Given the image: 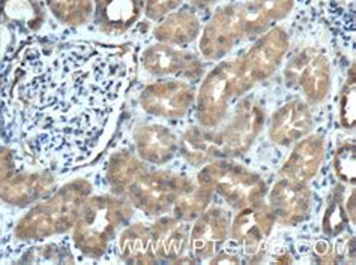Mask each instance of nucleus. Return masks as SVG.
Here are the masks:
<instances>
[{
    "label": "nucleus",
    "mask_w": 356,
    "mask_h": 265,
    "mask_svg": "<svg viewBox=\"0 0 356 265\" xmlns=\"http://www.w3.org/2000/svg\"><path fill=\"white\" fill-rule=\"evenodd\" d=\"M133 78L128 46L84 41L27 46L9 81L6 132L53 173L86 165L113 134Z\"/></svg>",
    "instance_id": "obj_1"
},
{
    "label": "nucleus",
    "mask_w": 356,
    "mask_h": 265,
    "mask_svg": "<svg viewBox=\"0 0 356 265\" xmlns=\"http://www.w3.org/2000/svg\"><path fill=\"white\" fill-rule=\"evenodd\" d=\"M265 120L264 107L256 99L243 96L217 128L195 125L186 129L179 138L177 155L195 168L217 159L239 157L256 143Z\"/></svg>",
    "instance_id": "obj_2"
},
{
    "label": "nucleus",
    "mask_w": 356,
    "mask_h": 265,
    "mask_svg": "<svg viewBox=\"0 0 356 265\" xmlns=\"http://www.w3.org/2000/svg\"><path fill=\"white\" fill-rule=\"evenodd\" d=\"M93 194L88 178L77 177L56 187L44 200L29 207L14 225L13 237L17 243H40L72 230L83 203Z\"/></svg>",
    "instance_id": "obj_3"
},
{
    "label": "nucleus",
    "mask_w": 356,
    "mask_h": 265,
    "mask_svg": "<svg viewBox=\"0 0 356 265\" xmlns=\"http://www.w3.org/2000/svg\"><path fill=\"white\" fill-rule=\"evenodd\" d=\"M134 212L125 196L111 192L89 195L71 230L72 248L83 258H104L120 231L133 221Z\"/></svg>",
    "instance_id": "obj_4"
},
{
    "label": "nucleus",
    "mask_w": 356,
    "mask_h": 265,
    "mask_svg": "<svg viewBox=\"0 0 356 265\" xmlns=\"http://www.w3.org/2000/svg\"><path fill=\"white\" fill-rule=\"evenodd\" d=\"M251 92L243 81L239 68V58L220 60L203 75L200 87L195 90L194 116L202 128H217L232 111V103Z\"/></svg>",
    "instance_id": "obj_5"
},
{
    "label": "nucleus",
    "mask_w": 356,
    "mask_h": 265,
    "mask_svg": "<svg viewBox=\"0 0 356 265\" xmlns=\"http://www.w3.org/2000/svg\"><path fill=\"white\" fill-rule=\"evenodd\" d=\"M195 183L221 196L236 212L265 201L268 194L264 177L235 159H217L203 165Z\"/></svg>",
    "instance_id": "obj_6"
},
{
    "label": "nucleus",
    "mask_w": 356,
    "mask_h": 265,
    "mask_svg": "<svg viewBox=\"0 0 356 265\" xmlns=\"http://www.w3.org/2000/svg\"><path fill=\"white\" fill-rule=\"evenodd\" d=\"M195 182L170 169H146L127 189L125 198L149 219L168 214L179 198L190 192Z\"/></svg>",
    "instance_id": "obj_7"
},
{
    "label": "nucleus",
    "mask_w": 356,
    "mask_h": 265,
    "mask_svg": "<svg viewBox=\"0 0 356 265\" xmlns=\"http://www.w3.org/2000/svg\"><path fill=\"white\" fill-rule=\"evenodd\" d=\"M284 84L302 94L312 107L322 105L332 90V65L321 46H305L295 53L283 71Z\"/></svg>",
    "instance_id": "obj_8"
},
{
    "label": "nucleus",
    "mask_w": 356,
    "mask_h": 265,
    "mask_svg": "<svg viewBox=\"0 0 356 265\" xmlns=\"http://www.w3.org/2000/svg\"><path fill=\"white\" fill-rule=\"evenodd\" d=\"M277 225V217L266 201L241 208L232 217L230 240L236 243L245 262L265 259L266 241Z\"/></svg>",
    "instance_id": "obj_9"
},
{
    "label": "nucleus",
    "mask_w": 356,
    "mask_h": 265,
    "mask_svg": "<svg viewBox=\"0 0 356 265\" xmlns=\"http://www.w3.org/2000/svg\"><path fill=\"white\" fill-rule=\"evenodd\" d=\"M290 49V37L284 27L274 26L256 37L250 49L239 58L243 81L252 87L269 80L281 68Z\"/></svg>",
    "instance_id": "obj_10"
},
{
    "label": "nucleus",
    "mask_w": 356,
    "mask_h": 265,
    "mask_svg": "<svg viewBox=\"0 0 356 265\" xmlns=\"http://www.w3.org/2000/svg\"><path fill=\"white\" fill-rule=\"evenodd\" d=\"M199 53L203 60L220 62L229 55L236 45L245 41L241 2L222 3L217 8L199 36Z\"/></svg>",
    "instance_id": "obj_11"
},
{
    "label": "nucleus",
    "mask_w": 356,
    "mask_h": 265,
    "mask_svg": "<svg viewBox=\"0 0 356 265\" xmlns=\"http://www.w3.org/2000/svg\"><path fill=\"white\" fill-rule=\"evenodd\" d=\"M195 89L190 81L159 78L149 83L138 96V103L149 116L161 120H181L194 108Z\"/></svg>",
    "instance_id": "obj_12"
},
{
    "label": "nucleus",
    "mask_w": 356,
    "mask_h": 265,
    "mask_svg": "<svg viewBox=\"0 0 356 265\" xmlns=\"http://www.w3.org/2000/svg\"><path fill=\"white\" fill-rule=\"evenodd\" d=\"M142 69L156 78H177L184 81H199L204 75V63L197 53L156 42L140 53Z\"/></svg>",
    "instance_id": "obj_13"
},
{
    "label": "nucleus",
    "mask_w": 356,
    "mask_h": 265,
    "mask_svg": "<svg viewBox=\"0 0 356 265\" xmlns=\"http://www.w3.org/2000/svg\"><path fill=\"white\" fill-rule=\"evenodd\" d=\"M232 217L226 208L209 205L191 222L188 252L195 262H209L227 244Z\"/></svg>",
    "instance_id": "obj_14"
},
{
    "label": "nucleus",
    "mask_w": 356,
    "mask_h": 265,
    "mask_svg": "<svg viewBox=\"0 0 356 265\" xmlns=\"http://www.w3.org/2000/svg\"><path fill=\"white\" fill-rule=\"evenodd\" d=\"M266 198L281 226L293 228L310 219L314 195L308 183L281 177L268 191Z\"/></svg>",
    "instance_id": "obj_15"
},
{
    "label": "nucleus",
    "mask_w": 356,
    "mask_h": 265,
    "mask_svg": "<svg viewBox=\"0 0 356 265\" xmlns=\"http://www.w3.org/2000/svg\"><path fill=\"white\" fill-rule=\"evenodd\" d=\"M314 129L312 105L302 98H295L275 110L268 121V138L273 144L290 147Z\"/></svg>",
    "instance_id": "obj_16"
},
{
    "label": "nucleus",
    "mask_w": 356,
    "mask_h": 265,
    "mask_svg": "<svg viewBox=\"0 0 356 265\" xmlns=\"http://www.w3.org/2000/svg\"><path fill=\"white\" fill-rule=\"evenodd\" d=\"M134 151L147 165L161 166L170 162L179 150V137L161 123H138L133 130Z\"/></svg>",
    "instance_id": "obj_17"
},
{
    "label": "nucleus",
    "mask_w": 356,
    "mask_h": 265,
    "mask_svg": "<svg viewBox=\"0 0 356 265\" xmlns=\"http://www.w3.org/2000/svg\"><path fill=\"white\" fill-rule=\"evenodd\" d=\"M326 135L323 132H312L293 144L284 164L280 168V176L295 182L310 183L321 171L326 156Z\"/></svg>",
    "instance_id": "obj_18"
},
{
    "label": "nucleus",
    "mask_w": 356,
    "mask_h": 265,
    "mask_svg": "<svg viewBox=\"0 0 356 265\" xmlns=\"http://www.w3.org/2000/svg\"><path fill=\"white\" fill-rule=\"evenodd\" d=\"M56 189V176L47 168L35 171H18L0 191V200L5 204L29 208L44 200Z\"/></svg>",
    "instance_id": "obj_19"
},
{
    "label": "nucleus",
    "mask_w": 356,
    "mask_h": 265,
    "mask_svg": "<svg viewBox=\"0 0 356 265\" xmlns=\"http://www.w3.org/2000/svg\"><path fill=\"white\" fill-rule=\"evenodd\" d=\"M191 223L176 219L173 214H164L151 223L152 248L158 262L175 264L184 255L190 253Z\"/></svg>",
    "instance_id": "obj_20"
},
{
    "label": "nucleus",
    "mask_w": 356,
    "mask_h": 265,
    "mask_svg": "<svg viewBox=\"0 0 356 265\" xmlns=\"http://www.w3.org/2000/svg\"><path fill=\"white\" fill-rule=\"evenodd\" d=\"M145 14V0H97L92 22L108 36L129 32Z\"/></svg>",
    "instance_id": "obj_21"
},
{
    "label": "nucleus",
    "mask_w": 356,
    "mask_h": 265,
    "mask_svg": "<svg viewBox=\"0 0 356 265\" xmlns=\"http://www.w3.org/2000/svg\"><path fill=\"white\" fill-rule=\"evenodd\" d=\"M296 0H242L241 14L245 41L268 32L292 14Z\"/></svg>",
    "instance_id": "obj_22"
},
{
    "label": "nucleus",
    "mask_w": 356,
    "mask_h": 265,
    "mask_svg": "<svg viewBox=\"0 0 356 265\" xmlns=\"http://www.w3.org/2000/svg\"><path fill=\"white\" fill-rule=\"evenodd\" d=\"M202 22L199 15L188 8H179L165 15L154 27V37L156 42L186 46L199 40L202 33Z\"/></svg>",
    "instance_id": "obj_23"
},
{
    "label": "nucleus",
    "mask_w": 356,
    "mask_h": 265,
    "mask_svg": "<svg viewBox=\"0 0 356 265\" xmlns=\"http://www.w3.org/2000/svg\"><path fill=\"white\" fill-rule=\"evenodd\" d=\"M118 258L124 264H158L152 248L151 225L128 223L116 240Z\"/></svg>",
    "instance_id": "obj_24"
},
{
    "label": "nucleus",
    "mask_w": 356,
    "mask_h": 265,
    "mask_svg": "<svg viewBox=\"0 0 356 265\" xmlns=\"http://www.w3.org/2000/svg\"><path fill=\"white\" fill-rule=\"evenodd\" d=\"M147 169V164L131 148H118L106 162L104 177L111 194L124 196L131 183Z\"/></svg>",
    "instance_id": "obj_25"
},
{
    "label": "nucleus",
    "mask_w": 356,
    "mask_h": 265,
    "mask_svg": "<svg viewBox=\"0 0 356 265\" xmlns=\"http://www.w3.org/2000/svg\"><path fill=\"white\" fill-rule=\"evenodd\" d=\"M18 264H74L76 257L72 253V243L68 239L60 241L32 244L14 259Z\"/></svg>",
    "instance_id": "obj_26"
},
{
    "label": "nucleus",
    "mask_w": 356,
    "mask_h": 265,
    "mask_svg": "<svg viewBox=\"0 0 356 265\" xmlns=\"http://www.w3.org/2000/svg\"><path fill=\"white\" fill-rule=\"evenodd\" d=\"M344 192L346 186L339 183L326 198V205L322 217V234L325 237H330V239H335V237L344 234L349 228L352 230L349 214L344 207Z\"/></svg>",
    "instance_id": "obj_27"
},
{
    "label": "nucleus",
    "mask_w": 356,
    "mask_h": 265,
    "mask_svg": "<svg viewBox=\"0 0 356 265\" xmlns=\"http://www.w3.org/2000/svg\"><path fill=\"white\" fill-rule=\"evenodd\" d=\"M50 14L67 27H81L92 22L93 0H45Z\"/></svg>",
    "instance_id": "obj_28"
},
{
    "label": "nucleus",
    "mask_w": 356,
    "mask_h": 265,
    "mask_svg": "<svg viewBox=\"0 0 356 265\" xmlns=\"http://www.w3.org/2000/svg\"><path fill=\"white\" fill-rule=\"evenodd\" d=\"M2 14L9 23L26 31H38L42 23V11L35 0H5Z\"/></svg>",
    "instance_id": "obj_29"
},
{
    "label": "nucleus",
    "mask_w": 356,
    "mask_h": 265,
    "mask_svg": "<svg viewBox=\"0 0 356 265\" xmlns=\"http://www.w3.org/2000/svg\"><path fill=\"white\" fill-rule=\"evenodd\" d=\"M212 198L213 194L211 191L195 183V186L190 192L184 194L179 200L176 201L170 214H173L176 219H179L182 222L191 223L211 205Z\"/></svg>",
    "instance_id": "obj_30"
},
{
    "label": "nucleus",
    "mask_w": 356,
    "mask_h": 265,
    "mask_svg": "<svg viewBox=\"0 0 356 265\" xmlns=\"http://www.w3.org/2000/svg\"><path fill=\"white\" fill-rule=\"evenodd\" d=\"M356 68L352 62L350 69L337 99V114H339V125L346 132L355 130L356 123Z\"/></svg>",
    "instance_id": "obj_31"
},
{
    "label": "nucleus",
    "mask_w": 356,
    "mask_h": 265,
    "mask_svg": "<svg viewBox=\"0 0 356 265\" xmlns=\"http://www.w3.org/2000/svg\"><path fill=\"white\" fill-rule=\"evenodd\" d=\"M332 168L335 177L344 186H355L356 180V146L355 139H346L337 147Z\"/></svg>",
    "instance_id": "obj_32"
},
{
    "label": "nucleus",
    "mask_w": 356,
    "mask_h": 265,
    "mask_svg": "<svg viewBox=\"0 0 356 265\" xmlns=\"http://www.w3.org/2000/svg\"><path fill=\"white\" fill-rule=\"evenodd\" d=\"M184 2L185 0H145V15L147 20L158 23L165 15L179 9Z\"/></svg>",
    "instance_id": "obj_33"
},
{
    "label": "nucleus",
    "mask_w": 356,
    "mask_h": 265,
    "mask_svg": "<svg viewBox=\"0 0 356 265\" xmlns=\"http://www.w3.org/2000/svg\"><path fill=\"white\" fill-rule=\"evenodd\" d=\"M18 173L17 151L5 144H0V191Z\"/></svg>",
    "instance_id": "obj_34"
},
{
    "label": "nucleus",
    "mask_w": 356,
    "mask_h": 265,
    "mask_svg": "<svg viewBox=\"0 0 356 265\" xmlns=\"http://www.w3.org/2000/svg\"><path fill=\"white\" fill-rule=\"evenodd\" d=\"M334 261L335 264H355V237L353 234H341L335 237Z\"/></svg>",
    "instance_id": "obj_35"
},
{
    "label": "nucleus",
    "mask_w": 356,
    "mask_h": 265,
    "mask_svg": "<svg viewBox=\"0 0 356 265\" xmlns=\"http://www.w3.org/2000/svg\"><path fill=\"white\" fill-rule=\"evenodd\" d=\"M330 237H318L312 246V261L318 264H335L334 261V244Z\"/></svg>",
    "instance_id": "obj_36"
},
{
    "label": "nucleus",
    "mask_w": 356,
    "mask_h": 265,
    "mask_svg": "<svg viewBox=\"0 0 356 265\" xmlns=\"http://www.w3.org/2000/svg\"><path fill=\"white\" fill-rule=\"evenodd\" d=\"M235 246L236 248H226V246H224V248L209 261V264H241V262H243L239 246L236 243H235Z\"/></svg>",
    "instance_id": "obj_37"
},
{
    "label": "nucleus",
    "mask_w": 356,
    "mask_h": 265,
    "mask_svg": "<svg viewBox=\"0 0 356 265\" xmlns=\"http://www.w3.org/2000/svg\"><path fill=\"white\" fill-rule=\"evenodd\" d=\"M344 207H346V212H348V214H349L352 230H355V216H356V191H355V186H352L350 194L346 195Z\"/></svg>",
    "instance_id": "obj_38"
},
{
    "label": "nucleus",
    "mask_w": 356,
    "mask_h": 265,
    "mask_svg": "<svg viewBox=\"0 0 356 265\" xmlns=\"http://www.w3.org/2000/svg\"><path fill=\"white\" fill-rule=\"evenodd\" d=\"M8 29L3 26H0V62L3 59V54L8 51V45L11 42V37H9Z\"/></svg>",
    "instance_id": "obj_39"
},
{
    "label": "nucleus",
    "mask_w": 356,
    "mask_h": 265,
    "mask_svg": "<svg viewBox=\"0 0 356 265\" xmlns=\"http://www.w3.org/2000/svg\"><path fill=\"white\" fill-rule=\"evenodd\" d=\"M190 2L197 6V8H211V6H217L220 3H224V2H229V0H190ZM230 2H235V0H230Z\"/></svg>",
    "instance_id": "obj_40"
},
{
    "label": "nucleus",
    "mask_w": 356,
    "mask_h": 265,
    "mask_svg": "<svg viewBox=\"0 0 356 265\" xmlns=\"http://www.w3.org/2000/svg\"><path fill=\"white\" fill-rule=\"evenodd\" d=\"M0 235H2V231H0Z\"/></svg>",
    "instance_id": "obj_41"
}]
</instances>
